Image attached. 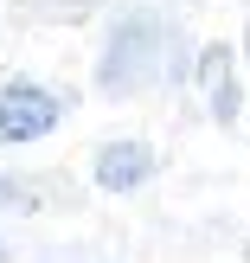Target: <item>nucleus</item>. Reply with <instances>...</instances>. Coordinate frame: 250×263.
<instances>
[{"instance_id":"nucleus-1","label":"nucleus","mask_w":250,"mask_h":263,"mask_svg":"<svg viewBox=\"0 0 250 263\" xmlns=\"http://www.w3.org/2000/svg\"><path fill=\"white\" fill-rule=\"evenodd\" d=\"M161 51H167V26L154 20V13H128V20L109 32V45H103L97 84L109 90V97H122V90H141V84L154 77V64H161Z\"/></svg>"},{"instance_id":"nucleus-2","label":"nucleus","mask_w":250,"mask_h":263,"mask_svg":"<svg viewBox=\"0 0 250 263\" xmlns=\"http://www.w3.org/2000/svg\"><path fill=\"white\" fill-rule=\"evenodd\" d=\"M58 122V97L39 84H7L0 90V141H39Z\"/></svg>"},{"instance_id":"nucleus-3","label":"nucleus","mask_w":250,"mask_h":263,"mask_svg":"<svg viewBox=\"0 0 250 263\" xmlns=\"http://www.w3.org/2000/svg\"><path fill=\"white\" fill-rule=\"evenodd\" d=\"M148 174H154V148L148 141H109L97 154V186H109V193H135Z\"/></svg>"},{"instance_id":"nucleus-4","label":"nucleus","mask_w":250,"mask_h":263,"mask_svg":"<svg viewBox=\"0 0 250 263\" xmlns=\"http://www.w3.org/2000/svg\"><path fill=\"white\" fill-rule=\"evenodd\" d=\"M0 205H32V193H20V180L0 174Z\"/></svg>"},{"instance_id":"nucleus-5","label":"nucleus","mask_w":250,"mask_h":263,"mask_svg":"<svg viewBox=\"0 0 250 263\" xmlns=\"http://www.w3.org/2000/svg\"><path fill=\"white\" fill-rule=\"evenodd\" d=\"M0 257H7V251H0Z\"/></svg>"}]
</instances>
